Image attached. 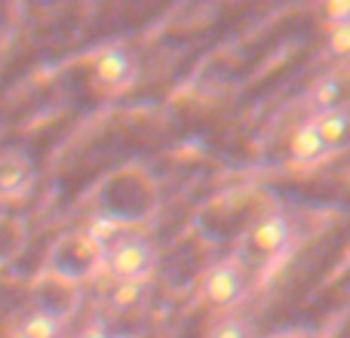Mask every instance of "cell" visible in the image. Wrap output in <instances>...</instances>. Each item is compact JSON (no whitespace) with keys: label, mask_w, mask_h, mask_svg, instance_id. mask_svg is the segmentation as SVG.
I'll return each instance as SVG.
<instances>
[{"label":"cell","mask_w":350,"mask_h":338,"mask_svg":"<svg viewBox=\"0 0 350 338\" xmlns=\"http://www.w3.org/2000/svg\"><path fill=\"white\" fill-rule=\"evenodd\" d=\"M289 151H292V157H295V160H301V164H310V160L323 157V154L329 151V145L323 142L317 123H304V127H298L295 133H292Z\"/></svg>","instance_id":"obj_5"},{"label":"cell","mask_w":350,"mask_h":338,"mask_svg":"<svg viewBox=\"0 0 350 338\" xmlns=\"http://www.w3.org/2000/svg\"><path fill=\"white\" fill-rule=\"evenodd\" d=\"M329 53L350 55V25H335V28L329 31Z\"/></svg>","instance_id":"obj_11"},{"label":"cell","mask_w":350,"mask_h":338,"mask_svg":"<svg viewBox=\"0 0 350 338\" xmlns=\"http://www.w3.org/2000/svg\"><path fill=\"white\" fill-rule=\"evenodd\" d=\"M142 292H145L142 283H117L114 292H111V304L120 308V311H129L142 302Z\"/></svg>","instance_id":"obj_10"},{"label":"cell","mask_w":350,"mask_h":338,"mask_svg":"<svg viewBox=\"0 0 350 338\" xmlns=\"http://www.w3.org/2000/svg\"><path fill=\"white\" fill-rule=\"evenodd\" d=\"M92 71H96V80L105 86H120L129 80L133 74V59H129L126 49H105L98 53V59L92 62Z\"/></svg>","instance_id":"obj_4"},{"label":"cell","mask_w":350,"mask_h":338,"mask_svg":"<svg viewBox=\"0 0 350 338\" xmlns=\"http://www.w3.org/2000/svg\"><path fill=\"white\" fill-rule=\"evenodd\" d=\"M310 99H314V105H320V108L329 111L335 105V99H338V83H335V80H323V83L314 86Z\"/></svg>","instance_id":"obj_12"},{"label":"cell","mask_w":350,"mask_h":338,"mask_svg":"<svg viewBox=\"0 0 350 338\" xmlns=\"http://www.w3.org/2000/svg\"><path fill=\"white\" fill-rule=\"evenodd\" d=\"M314 123H317V129H320L323 142L332 148V145H341V142H345V135L350 129V114L347 111H338V108H329V111H323Z\"/></svg>","instance_id":"obj_6"},{"label":"cell","mask_w":350,"mask_h":338,"mask_svg":"<svg viewBox=\"0 0 350 338\" xmlns=\"http://www.w3.org/2000/svg\"><path fill=\"white\" fill-rule=\"evenodd\" d=\"M267 338H289V335H267Z\"/></svg>","instance_id":"obj_16"},{"label":"cell","mask_w":350,"mask_h":338,"mask_svg":"<svg viewBox=\"0 0 350 338\" xmlns=\"http://www.w3.org/2000/svg\"><path fill=\"white\" fill-rule=\"evenodd\" d=\"M292 240V224L283 212H273V216H265L258 224L252 228V243L258 252L273 255L280 249H286Z\"/></svg>","instance_id":"obj_3"},{"label":"cell","mask_w":350,"mask_h":338,"mask_svg":"<svg viewBox=\"0 0 350 338\" xmlns=\"http://www.w3.org/2000/svg\"><path fill=\"white\" fill-rule=\"evenodd\" d=\"M246 292V274H243L240 261L237 259H224L206 274V283H203V296L209 304L215 308H230L237 304Z\"/></svg>","instance_id":"obj_2"},{"label":"cell","mask_w":350,"mask_h":338,"mask_svg":"<svg viewBox=\"0 0 350 338\" xmlns=\"http://www.w3.org/2000/svg\"><path fill=\"white\" fill-rule=\"evenodd\" d=\"M18 335H25V338H59L62 335V323H59V317L46 314V311H37V314L25 317L22 333Z\"/></svg>","instance_id":"obj_8"},{"label":"cell","mask_w":350,"mask_h":338,"mask_svg":"<svg viewBox=\"0 0 350 338\" xmlns=\"http://www.w3.org/2000/svg\"><path fill=\"white\" fill-rule=\"evenodd\" d=\"M108 268H111V274H114L120 283H142V280L151 274V268H154L151 243L139 240V237L117 243V246L111 249V255H108Z\"/></svg>","instance_id":"obj_1"},{"label":"cell","mask_w":350,"mask_h":338,"mask_svg":"<svg viewBox=\"0 0 350 338\" xmlns=\"http://www.w3.org/2000/svg\"><path fill=\"white\" fill-rule=\"evenodd\" d=\"M117 231H120V222L117 218H92L90 231H86V237H90L92 246H105V243H111L117 237Z\"/></svg>","instance_id":"obj_9"},{"label":"cell","mask_w":350,"mask_h":338,"mask_svg":"<svg viewBox=\"0 0 350 338\" xmlns=\"http://www.w3.org/2000/svg\"><path fill=\"white\" fill-rule=\"evenodd\" d=\"M16 338H25V335H16Z\"/></svg>","instance_id":"obj_17"},{"label":"cell","mask_w":350,"mask_h":338,"mask_svg":"<svg viewBox=\"0 0 350 338\" xmlns=\"http://www.w3.org/2000/svg\"><path fill=\"white\" fill-rule=\"evenodd\" d=\"M323 12H326V18L335 25H350V0H329L326 6H323Z\"/></svg>","instance_id":"obj_13"},{"label":"cell","mask_w":350,"mask_h":338,"mask_svg":"<svg viewBox=\"0 0 350 338\" xmlns=\"http://www.w3.org/2000/svg\"><path fill=\"white\" fill-rule=\"evenodd\" d=\"M80 338H111V333H105L102 326H92V329H86Z\"/></svg>","instance_id":"obj_15"},{"label":"cell","mask_w":350,"mask_h":338,"mask_svg":"<svg viewBox=\"0 0 350 338\" xmlns=\"http://www.w3.org/2000/svg\"><path fill=\"white\" fill-rule=\"evenodd\" d=\"M31 181V169L22 164V160H3L0 164V194L6 197H16L28 187Z\"/></svg>","instance_id":"obj_7"},{"label":"cell","mask_w":350,"mask_h":338,"mask_svg":"<svg viewBox=\"0 0 350 338\" xmlns=\"http://www.w3.org/2000/svg\"><path fill=\"white\" fill-rule=\"evenodd\" d=\"M209 338H249V326L243 320H221Z\"/></svg>","instance_id":"obj_14"}]
</instances>
